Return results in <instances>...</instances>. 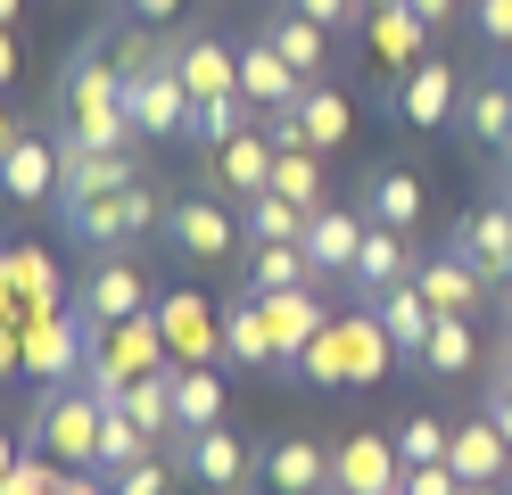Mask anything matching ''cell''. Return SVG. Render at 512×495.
<instances>
[{
	"instance_id": "6da1fadb",
	"label": "cell",
	"mask_w": 512,
	"mask_h": 495,
	"mask_svg": "<svg viewBox=\"0 0 512 495\" xmlns=\"http://www.w3.org/2000/svg\"><path fill=\"white\" fill-rule=\"evenodd\" d=\"M397 363V347H389V330H380V314L364 306V314H347L339 330H323V339L306 347V363L298 372L314 380V388H364V380H380Z\"/></svg>"
},
{
	"instance_id": "7a4b0ae2",
	"label": "cell",
	"mask_w": 512,
	"mask_h": 495,
	"mask_svg": "<svg viewBox=\"0 0 512 495\" xmlns=\"http://www.w3.org/2000/svg\"><path fill=\"white\" fill-rule=\"evenodd\" d=\"M182 264H232V256H248V223L223 207L215 190H182V198H166V231H157Z\"/></svg>"
},
{
	"instance_id": "3957f363",
	"label": "cell",
	"mask_w": 512,
	"mask_h": 495,
	"mask_svg": "<svg viewBox=\"0 0 512 495\" xmlns=\"http://www.w3.org/2000/svg\"><path fill=\"white\" fill-rule=\"evenodd\" d=\"M100 421H108V405H100L83 380H58L42 405H34L42 454H50V462H75V471H91V454H100Z\"/></svg>"
},
{
	"instance_id": "277c9868",
	"label": "cell",
	"mask_w": 512,
	"mask_h": 495,
	"mask_svg": "<svg viewBox=\"0 0 512 495\" xmlns=\"http://www.w3.org/2000/svg\"><path fill=\"white\" fill-rule=\"evenodd\" d=\"M50 141H58V207H75V198H116V190L141 182L133 149H91V141H75L67 116H50Z\"/></svg>"
},
{
	"instance_id": "5b68a950",
	"label": "cell",
	"mask_w": 512,
	"mask_h": 495,
	"mask_svg": "<svg viewBox=\"0 0 512 495\" xmlns=\"http://www.w3.org/2000/svg\"><path fill=\"white\" fill-rule=\"evenodd\" d=\"M380 108H389L405 132H446V124L463 116V66L430 50L422 66H405V75H397V91L380 99Z\"/></svg>"
},
{
	"instance_id": "8992f818",
	"label": "cell",
	"mask_w": 512,
	"mask_h": 495,
	"mask_svg": "<svg viewBox=\"0 0 512 495\" xmlns=\"http://www.w3.org/2000/svg\"><path fill=\"white\" fill-rule=\"evenodd\" d=\"M149 306H157V289H149V273L133 264V248H116V256H91V273H83V289H75V314H83L91 330L141 322Z\"/></svg>"
},
{
	"instance_id": "52a82bcc",
	"label": "cell",
	"mask_w": 512,
	"mask_h": 495,
	"mask_svg": "<svg viewBox=\"0 0 512 495\" xmlns=\"http://www.w3.org/2000/svg\"><path fill=\"white\" fill-rule=\"evenodd\" d=\"M124 108H133V132H141V141H182V124H190V83L174 75V42H157V58L124 83Z\"/></svg>"
},
{
	"instance_id": "ba28073f",
	"label": "cell",
	"mask_w": 512,
	"mask_h": 495,
	"mask_svg": "<svg viewBox=\"0 0 512 495\" xmlns=\"http://www.w3.org/2000/svg\"><path fill=\"white\" fill-rule=\"evenodd\" d=\"M174 454H182V479L199 487V495H248L256 487V454L232 438V429H190V438H174Z\"/></svg>"
},
{
	"instance_id": "9c48e42d",
	"label": "cell",
	"mask_w": 512,
	"mask_h": 495,
	"mask_svg": "<svg viewBox=\"0 0 512 495\" xmlns=\"http://www.w3.org/2000/svg\"><path fill=\"white\" fill-rule=\"evenodd\" d=\"M124 66H116V50L91 33V42H75L67 50V66H58V108L67 116H108V108H124Z\"/></svg>"
},
{
	"instance_id": "30bf717a",
	"label": "cell",
	"mask_w": 512,
	"mask_h": 495,
	"mask_svg": "<svg viewBox=\"0 0 512 495\" xmlns=\"http://www.w3.org/2000/svg\"><path fill=\"white\" fill-rule=\"evenodd\" d=\"M405 462H397V438L389 429H347L331 446V495H397Z\"/></svg>"
},
{
	"instance_id": "8fae6325",
	"label": "cell",
	"mask_w": 512,
	"mask_h": 495,
	"mask_svg": "<svg viewBox=\"0 0 512 495\" xmlns=\"http://www.w3.org/2000/svg\"><path fill=\"white\" fill-rule=\"evenodd\" d=\"M364 231H372V215L356 207V198H323V207L306 215V256H314V273H323V281H347V273H356Z\"/></svg>"
},
{
	"instance_id": "7c38bea8",
	"label": "cell",
	"mask_w": 512,
	"mask_h": 495,
	"mask_svg": "<svg viewBox=\"0 0 512 495\" xmlns=\"http://www.w3.org/2000/svg\"><path fill=\"white\" fill-rule=\"evenodd\" d=\"M446 240H455V248L479 264V281H488V289H512V190H496L488 207L463 215Z\"/></svg>"
},
{
	"instance_id": "4fadbf2b",
	"label": "cell",
	"mask_w": 512,
	"mask_h": 495,
	"mask_svg": "<svg viewBox=\"0 0 512 495\" xmlns=\"http://www.w3.org/2000/svg\"><path fill=\"white\" fill-rule=\"evenodd\" d=\"M463 141L471 149H488V157H504L512 149V75L504 66H479V75L463 83Z\"/></svg>"
},
{
	"instance_id": "5bb4252c",
	"label": "cell",
	"mask_w": 512,
	"mask_h": 495,
	"mask_svg": "<svg viewBox=\"0 0 512 495\" xmlns=\"http://www.w3.org/2000/svg\"><path fill=\"white\" fill-rule=\"evenodd\" d=\"M0 198H9V207H42V198H58V141H50V124L42 132H17V141L0 149Z\"/></svg>"
},
{
	"instance_id": "9a60e30c",
	"label": "cell",
	"mask_w": 512,
	"mask_h": 495,
	"mask_svg": "<svg viewBox=\"0 0 512 495\" xmlns=\"http://www.w3.org/2000/svg\"><path fill=\"white\" fill-rule=\"evenodd\" d=\"M356 207H364L372 223H389V231H422V215H430V190H422V174H413V165H364Z\"/></svg>"
},
{
	"instance_id": "2e32d148",
	"label": "cell",
	"mask_w": 512,
	"mask_h": 495,
	"mask_svg": "<svg viewBox=\"0 0 512 495\" xmlns=\"http://www.w3.org/2000/svg\"><path fill=\"white\" fill-rule=\"evenodd\" d=\"M306 91H314V83H306L298 66L281 58L273 42H265V33H256V42H240V99H248L256 116H273V108H298Z\"/></svg>"
},
{
	"instance_id": "e0dca14e",
	"label": "cell",
	"mask_w": 512,
	"mask_h": 495,
	"mask_svg": "<svg viewBox=\"0 0 512 495\" xmlns=\"http://www.w3.org/2000/svg\"><path fill=\"white\" fill-rule=\"evenodd\" d=\"M413 281H422V297H430V306L438 314H479V306H488V281H479V264L455 248V240H446V248H430L422 264H413Z\"/></svg>"
},
{
	"instance_id": "ac0fdd59",
	"label": "cell",
	"mask_w": 512,
	"mask_h": 495,
	"mask_svg": "<svg viewBox=\"0 0 512 495\" xmlns=\"http://www.w3.org/2000/svg\"><path fill=\"white\" fill-rule=\"evenodd\" d=\"M256 487L265 495H331V446L314 438H281L256 454Z\"/></svg>"
},
{
	"instance_id": "d6986e66",
	"label": "cell",
	"mask_w": 512,
	"mask_h": 495,
	"mask_svg": "<svg viewBox=\"0 0 512 495\" xmlns=\"http://www.w3.org/2000/svg\"><path fill=\"white\" fill-rule=\"evenodd\" d=\"M256 33H265V42H273L281 58H290L306 83H323V75H331V42H339V33H331V25H314L306 9H290V0H273Z\"/></svg>"
},
{
	"instance_id": "ffe728a7",
	"label": "cell",
	"mask_w": 512,
	"mask_h": 495,
	"mask_svg": "<svg viewBox=\"0 0 512 495\" xmlns=\"http://www.w3.org/2000/svg\"><path fill=\"white\" fill-rule=\"evenodd\" d=\"M174 75L190 83V99H240V50L215 33H174Z\"/></svg>"
},
{
	"instance_id": "44dd1931",
	"label": "cell",
	"mask_w": 512,
	"mask_h": 495,
	"mask_svg": "<svg viewBox=\"0 0 512 495\" xmlns=\"http://www.w3.org/2000/svg\"><path fill=\"white\" fill-rule=\"evenodd\" d=\"M446 462H455L463 487H512V446H504V429H496L488 413L455 421V446H446Z\"/></svg>"
},
{
	"instance_id": "7402d4cb",
	"label": "cell",
	"mask_w": 512,
	"mask_h": 495,
	"mask_svg": "<svg viewBox=\"0 0 512 495\" xmlns=\"http://www.w3.org/2000/svg\"><path fill=\"white\" fill-rule=\"evenodd\" d=\"M215 157V190L223 198H256V190H273V141H265V116H256L248 132H232V141H223V149H207Z\"/></svg>"
},
{
	"instance_id": "603a6c76",
	"label": "cell",
	"mask_w": 512,
	"mask_h": 495,
	"mask_svg": "<svg viewBox=\"0 0 512 495\" xmlns=\"http://www.w3.org/2000/svg\"><path fill=\"white\" fill-rule=\"evenodd\" d=\"M413 264H422V256H413V231H389V223H372V231H364V248H356V273H347V289H356L364 306H372L380 289L413 281Z\"/></svg>"
},
{
	"instance_id": "cb8c5ba5",
	"label": "cell",
	"mask_w": 512,
	"mask_h": 495,
	"mask_svg": "<svg viewBox=\"0 0 512 495\" xmlns=\"http://www.w3.org/2000/svg\"><path fill=\"white\" fill-rule=\"evenodd\" d=\"M223 355L240 363V372H265V380H281V347H273V322H265V306L240 289V297H223Z\"/></svg>"
},
{
	"instance_id": "d4e9b609",
	"label": "cell",
	"mask_w": 512,
	"mask_h": 495,
	"mask_svg": "<svg viewBox=\"0 0 512 495\" xmlns=\"http://www.w3.org/2000/svg\"><path fill=\"white\" fill-rule=\"evenodd\" d=\"M364 33H372V58L389 66V75H405V66H422V58H430V33H438V25L413 9V0H397V9H372Z\"/></svg>"
},
{
	"instance_id": "484cf974",
	"label": "cell",
	"mask_w": 512,
	"mask_h": 495,
	"mask_svg": "<svg viewBox=\"0 0 512 495\" xmlns=\"http://www.w3.org/2000/svg\"><path fill=\"white\" fill-rule=\"evenodd\" d=\"M256 306H265V322H273V347H281V380H290L298 363H306V347L323 339L331 322H323V306H314L306 289H273V297H256Z\"/></svg>"
},
{
	"instance_id": "4316f807",
	"label": "cell",
	"mask_w": 512,
	"mask_h": 495,
	"mask_svg": "<svg viewBox=\"0 0 512 495\" xmlns=\"http://www.w3.org/2000/svg\"><path fill=\"white\" fill-rule=\"evenodd\" d=\"M67 215V240L91 248V256H116V248H141V231H133V207H124V190L116 198H75V207H58Z\"/></svg>"
},
{
	"instance_id": "83f0119b",
	"label": "cell",
	"mask_w": 512,
	"mask_h": 495,
	"mask_svg": "<svg viewBox=\"0 0 512 495\" xmlns=\"http://www.w3.org/2000/svg\"><path fill=\"white\" fill-rule=\"evenodd\" d=\"M166 380H174V421H182V438L190 429H215L223 413H232V396H223V380L207 372V363H166Z\"/></svg>"
},
{
	"instance_id": "f1b7e54d",
	"label": "cell",
	"mask_w": 512,
	"mask_h": 495,
	"mask_svg": "<svg viewBox=\"0 0 512 495\" xmlns=\"http://www.w3.org/2000/svg\"><path fill=\"white\" fill-rule=\"evenodd\" d=\"M323 273H314L306 240H256L248 248V297H273V289H314Z\"/></svg>"
},
{
	"instance_id": "f546056e",
	"label": "cell",
	"mask_w": 512,
	"mask_h": 495,
	"mask_svg": "<svg viewBox=\"0 0 512 495\" xmlns=\"http://www.w3.org/2000/svg\"><path fill=\"white\" fill-rule=\"evenodd\" d=\"M372 314H380V330H389V347H397V355H422L430 322H438V306L422 297V281H397V289H380V297H372Z\"/></svg>"
},
{
	"instance_id": "4dcf8cb0",
	"label": "cell",
	"mask_w": 512,
	"mask_h": 495,
	"mask_svg": "<svg viewBox=\"0 0 512 495\" xmlns=\"http://www.w3.org/2000/svg\"><path fill=\"white\" fill-rule=\"evenodd\" d=\"M413 363H422V372H438V380H463V372H479V339H471V314H438Z\"/></svg>"
},
{
	"instance_id": "1f68e13d",
	"label": "cell",
	"mask_w": 512,
	"mask_h": 495,
	"mask_svg": "<svg viewBox=\"0 0 512 495\" xmlns=\"http://www.w3.org/2000/svg\"><path fill=\"white\" fill-rule=\"evenodd\" d=\"M256 108L248 99H190V124H182V149H223L232 132H248Z\"/></svg>"
},
{
	"instance_id": "d6a6232c",
	"label": "cell",
	"mask_w": 512,
	"mask_h": 495,
	"mask_svg": "<svg viewBox=\"0 0 512 495\" xmlns=\"http://www.w3.org/2000/svg\"><path fill=\"white\" fill-rule=\"evenodd\" d=\"M124 405H133V421L149 429L157 446H174V438H182V421H174V380H166V363H157V372H141L133 388H124Z\"/></svg>"
},
{
	"instance_id": "836d02e7",
	"label": "cell",
	"mask_w": 512,
	"mask_h": 495,
	"mask_svg": "<svg viewBox=\"0 0 512 495\" xmlns=\"http://www.w3.org/2000/svg\"><path fill=\"white\" fill-rule=\"evenodd\" d=\"M157 438H149V429L133 421V405H108V421H100V454H91V471H100V479H116L124 471V462H141Z\"/></svg>"
},
{
	"instance_id": "e575fe53",
	"label": "cell",
	"mask_w": 512,
	"mask_h": 495,
	"mask_svg": "<svg viewBox=\"0 0 512 495\" xmlns=\"http://www.w3.org/2000/svg\"><path fill=\"white\" fill-rule=\"evenodd\" d=\"M240 223H248V248L256 240H306V207H298V198H281V190L240 198Z\"/></svg>"
},
{
	"instance_id": "d590c367",
	"label": "cell",
	"mask_w": 512,
	"mask_h": 495,
	"mask_svg": "<svg viewBox=\"0 0 512 495\" xmlns=\"http://www.w3.org/2000/svg\"><path fill=\"white\" fill-rule=\"evenodd\" d=\"M298 108H306V141L314 149H347V132H356V108H347V91H331V83H314L306 99H298Z\"/></svg>"
},
{
	"instance_id": "8d00e7d4",
	"label": "cell",
	"mask_w": 512,
	"mask_h": 495,
	"mask_svg": "<svg viewBox=\"0 0 512 495\" xmlns=\"http://www.w3.org/2000/svg\"><path fill=\"white\" fill-rule=\"evenodd\" d=\"M174 487H182V454L174 446H149L141 462H124L108 479V495H174Z\"/></svg>"
},
{
	"instance_id": "74e56055",
	"label": "cell",
	"mask_w": 512,
	"mask_h": 495,
	"mask_svg": "<svg viewBox=\"0 0 512 495\" xmlns=\"http://www.w3.org/2000/svg\"><path fill=\"white\" fill-rule=\"evenodd\" d=\"M273 190L298 198V207L314 215V207H323V149H281L273 157Z\"/></svg>"
},
{
	"instance_id": "f35d334b",
	"label": "cell",
	"mask_w": 512,
	"mask_h": 495,
	"mask_svg": "<svg viewBox=\"0 0 512 495\" xmlns=\"http://www.w3.org/2000/svg\"><path fill=\"white\" fill-rule=\"evenodd\" d=\"M463 25H471V42L488 50V66L512 58V0H463Z\"/></svg>"
},
{
	"instance_id": "ab89813d",
	"label": "cell",
	"mask_w": 512,
	"mask_h": 495,
	"mask_svg": "<svg viewBox=\"0 0 512 495\" xmlns=\"http://www.w3.org/2000/svg\"><path fill=\"white\" fill-rule=\"evenodd\" d=\"M446 446H455V421H438V413L397 421V462H446Z\"/></svg>"
},
{
	"instance_id": "60d3db41",
	"label": "cell",
	"mask_w": 512,
	"mask_h": 495,
	"mask_svg": "<svg viewBox=\"0 0 512 495\" xmlns=\"http://www.w3.org/2000/svg\"><path fill=\"white\" fill-rule=\"evenodd\" d=\"M397 495H463V479H455V462H405Z\"/></svg>"
},
{
	"instance_id": "b9f144b4",
	"label": "cell",
	"mask_w": 512,
	"mask_h": 495,
	"mask_svg": "<svg viewBox=\"0 0 512 495\" xmlns=\"http://www.w3.org/2000/svg\"><path fill=\"white\" fill-rule=\"evenodd\" d=\"M265 141H273V149H314V141H306V108H273V116H265Z\"/></svg>"
},
{
	"instance_id": "7bdbcfd3",
	"label": "cell",
	"mask_w": 512,
	"mask_h": 495,
	"mask_svg": "<svg viewBox=\"0 0 512 495\" xmlns=\"http://www.w3.org/2000/svg\"><path fill=\"white\" fill-rule=\"evenodd\" d=\"M290 9H306L314 25H331V33H347V25L364 17V0H290Z\"/></svg>"
},
{
	"instance_id": "ee69618b",
	"label": "cell",
	"mask_w": 512,
	"mask_h": 495,
	"mask_svg": "<svg viewBox=\"0 0 512 495\" xmlns=\"http://www.w3.org/2000/svg\"><path fill=\"white\" fill-rule=\"evenodd\" d=\"M479 413H488V421L504 429V446H512V380H496V372H488V396H479Z\"/></svg>"
},
{
	"instance_id": "f6af8a7d",
	"label": "cell",
	"mask_w": 512,
	"mask_h": 495,
	"mask_svg": "<svg viewBox=\"0 0 512 495\" xmlns=\"http://www.w3.org/2000/svg\"><path fill=\"white\" fill-rule=\"evenodd\" d=\"M124 9H133L141 25H174V9H182V0H124Z\"/></svg>"
},
{
	"instance_id": "bcb514c9",
	"label": "cell",
	"mask_w": 512,
	"mask_h": 495,
	"mask_svg": "<svg viewBox=\"0 0 512 495\" xmlns=\"http://www.w3.org/2000/svg\"><path fill=\"white\" fill-rule=\"evenodd\" d=\"M17 363H25V347H17V330H9V322H0V380H9V372H17Z\"/></svg>"
},
{
	"instance_id": "7dc6e473",
	"label": "cell",
	"mask_w": 512,
	"mask_h": 495,
	"mask_svg": "<svg viewBox=\"0 0 512 495\" xmlns=\"http://www.w3.org/2000/svg\"><path fill=\"white\" fill-rule=\"evenodd\" d=\"M17 83V42H9V25H0V91Z\"/></svg>"
},
{
	"instance_id": "c3c4849f",
	"label": "cell",
	"mask_w": 512,
	"mask_h": 495,
	"mask_svg": "<svg viewBox=\"0 0 512 495\" xmlns=\"http://www.w3.org/2000/svg\"><path fill=\"white\" fill-rule=\"evenodd\" d=\"M413 9H422L430 25H455V9H463V0H413Z\"/></svg>"
},
{
	"instance_id": "681fc988",
	"label": "cell",
	"mask_w": 512,
	"mask_h": 495,
	"mask_svg": "<svg viewBox=\"0 0 512 495\" xmlns=\"http://www.w3.org/2000/svg\"><path fill=\"white\" fill-rule=\"evenodd\" d=\"M9 297H17V264L0 256V322H9Z\"/></svg>"
},
{
	"instance_id": "f907efd6",
	"label": "cell",
	"mask_w": 512,
	"mask_h": 495,
	"mask_svg": "<svg viewBox=\"0 0 512 495\" xmlns=\"http://www.w3.org/2000/svg\"><path fill=\"white\" fill-rule=\"evenodd\" d=\"M9 479H17V438L0 429V487H9Z\"/></svg>"
},
{
	"instance_id": "816d5d0a",
	"label": "cell",
	"mask_w": 512,
	"mask_h": 495,
	"mask_svg": "<svg viewBox=\"0 0 512 495\" xmlns=\"http://www.w3.org/2000/svg\"><path fill=\"white\" fill-rule=\"evenodd\" d=\"M9 141H17V124H9V108H0V149H9Z\"/></svg>"
},
{
	"instance_id": "f5cc1de1",
	"label": "cell",
	"mask_w": 512,
	"mask_h": 495,
	"mask_svg": "<svg viewBox=\"0 0 512 495\" xmlns=\"http://www.w3.org/2000/svg\"><path fill=\"white\" fill-rule=\"evenodd\" d=\"M17 9H25V0H0V25H17Z\"/></svg>"
},
{
	"instance_id": "db71d44e",
	"label": "cell",
	"mask_w": 512,
	"mask_h": 495,
	"mask_svg": "<svg viewBox=\"0 0 512 495\" xmlns=\"http://www.w3.org/2000/svg\"><path fill=\"white\" fill-rule=\"evenodd\" d=\"M504 347H512V289H504Z\"/></svg>"
},
{
	"instance_id": "11a10c76",
	"label": "cell",
	"mask_w": 512,
	"mask_h": 495,
	"mask_svg": "<svg viewBox=\"0 0 512 495\" xmlns=\"http://www.w3.org/2000/svg\"><path fill=\"white\" fill-rule=\"evenodd\" d=\"M463 495H512V487H463Z\"/></svg>"
},
{
	"instance_id": "9f6ffc18",
	"label": "cell",
	"mask_w": 512,
	"mask_h": 495,
	"mask_svg": "<svg viewBox=\"0 0 512 495\" xmlns=\"http://www.w3.org/2000/svg\"><path fill=\"white\" fill-rule=\"evenodd\" d=\"M372 9H397V0H364V17H372Z\"/></svg>"
},
{
	"instance_id": "6f0895ef",
	"label": "cell",
	"mask_w": 512,
	"mask_h": 495,
	"mask_svg": "<svg viewBox=\"0 0 512 495\" xmlns=\"http://www.w3.org/2000/svg\"><path fill=\"white\" fill-rule=\"evenodd\" d=\"M504 182H512V149H504Z\"/></svg>"
},
{
	"instance_id": "680465c9",
	"label": "cell",
	"mask_w": 512,
	"mask_h": 495,
	"mask_svg": "<svg viewBox=\"0 0 512 495\" xmlns=\"http://www.w3.org/2000/svg\"><path fill=\"white\" fill-rule=\"evenodd\" d=\"M504 75H512V58H504Z\"/></svg>"
},
{
	"instance_id": "91938a15",
	"label": "cell",
	"mask_w": 512,
	"mask_h": 495,
	"mask_svg": "<svg viewBox=\"0 0 512 495\" xmlns=\"http://www.w3.org/2000/svg\"><path fill=\"white\" fill-rule=\"evenodd\" d=\"M248 495H265V487H248Z\"/></svg>"
},
{
	"instance_id": "94428289",
	"label": "cell",
	"mask_w": 512,
	"mask_h": 495,
	"mask_svg": "<svg viewBox=\"0 0 512 495\" xmlns=\"http://www.w3.org/2000/svg\"><path fill=\"white\" fill-rule=\"evenodd\" d=\"M504 190H512V182H504Z\"/></svg>"
}]
</instances>
